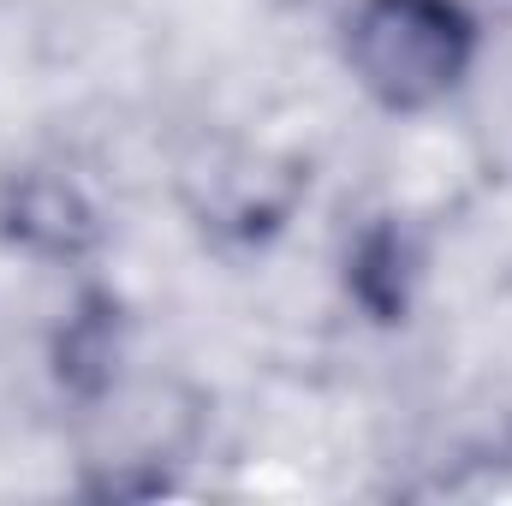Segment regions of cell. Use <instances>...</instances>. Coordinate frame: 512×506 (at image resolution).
I'll return each instance as SVG.
<instances>
[{
  "label": "cell",
  "mask_w": 512,
  "mask_h": 506,
  "mask_svg": "<svg viewBox=\"0 0 512 506\" xmlns=\"http://www.w3.org/2000/svg\"><path fill=\"white\" fill-rule=\"evenodd\" d=\"M477 30L453 0H358L346 18V60L387 108L441 102L471 66Z\"/></svg>",
  "instance_id": "1"
}]
</instances>
